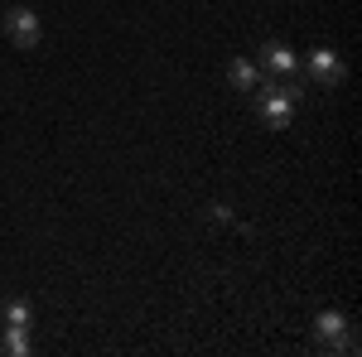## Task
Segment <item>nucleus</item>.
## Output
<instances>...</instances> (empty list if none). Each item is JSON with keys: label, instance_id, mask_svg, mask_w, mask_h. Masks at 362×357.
I'll return each mask as SVG.
<instances>
[{"label": "nucleus", "instance_id": "obj_2", "mask_svg": "<svg viewBox=\"0 0 362 357\" xmlns=\"http://www.w3.org/2000/svg\"><path fill=\"white\" fill-rule=\"evenodd\" d=\"M5 39H10L20 54H34V49L44 44V25H39V15H34L29 5H10V10H5Z\"/></svg>", "mask_w": 362, "mask_h": 357}, {"label": "nucleus", "instance_id": "obj_8", "mask_svg": "<svg viewBox=\"0 0 362 357\" xmlns=\"http://www.w3.org/2000/svg\"><path fill=\"white\" fill-rule=\"evenodd\" d=\"M208 218H213V222H227V218H232V208H223V203H213V208H208Z\"/></svg>", "mask_w": 362, "mask_h": 357}, {"label": "nucleus", "instance_id": "obj_7", "mask_svg": "<svg viewBox=\"0 0 362 357\" xmlns=\"http://www.w3.org/2000/svg\"><path fill=\"white\" fill-rule=\"evenodd\" d=\"M0 319H5V324H15V329H29V324H34V309H29L25 300H5Z\"/></svg>", "mask_w": 362, "mask_h": 357}, {"label": "nucleus", "instance_id": "obj_1", "mask_svg": "<svg viewBox=\"0 0 362 357\" xmlns=\"http://www.w3.org/2000/svg\"><path fill=\"white\" fill-rule=\"evenodd\" d=\"M314 333H319V348H324V353H343V357L358 353V333L348 324V314H338V309H324V314L314 319Z\"/></svg>", "mask_w": 362, "mask_h": 357}, {"label": "nucleus", "instance_id": "obj_4", "mask_svg": "<svg viewBox=\"0 0 362 357\" xmlns=\"http://www.w3.org/2000/svg\"><path fill=\"white\" fill-rule=\"evenodd\" d=\"M256 68H261V78H300V58H295V49H285L280 39L256 49Z\"/></svg>", "mask_w": 362, "mask_h": 357}, {"label": "nucleus", "instance_id": "obj_5", "mask_svg": "<svg viewBox=\"0 0 362 357\" xmlns=\"http://www.w3.org/2000/svg\"><path fill=\"white\" fill-rule=\"evenodd\" d=\"M227 83L237 87V92H251V87L261 83V68H256L251 58H232V63H227Z\"/></svg>", "mask_w": 362, "mask_h": 357}, {"label": "nucleus", "instance_id": "obj_6", "mask_svg": "<svg viewBox=\"0 0 362 357\" xmlns=\"http://www.w3.org/2000/svg\"><path fill=\"white\" fill-rule=\"evenodd\" d=\"M0 353L29 357V353H34V343H29V329H15V324H5V343H0Z\"/></svg>", "mask_w": 362, "mask_h": 357}, {"label": "nucleus", "instance_id": "obj_3", "mask_svg": "<svg viewBox=\"0 0 362 357\" xmlns=\"http://www.w3.org/2000/svg\"><path fill=\"white\" fill-rule=\"evenodd\" d=\"M305 78L319 87V92H334V87H343L348 68H343V58H338L334 49H309V58H305Z\"/></svg>", "mask_w": 362, "mask_h": 357}]
</instances>
